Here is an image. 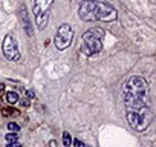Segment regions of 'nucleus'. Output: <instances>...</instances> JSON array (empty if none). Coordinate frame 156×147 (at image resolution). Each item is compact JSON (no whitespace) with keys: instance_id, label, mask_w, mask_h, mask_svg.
Here are the masks:
<instances>
[{"instance_id":"obj_6","label":"nucleus","mask_w":156,"mask_h":147,"mask_svg":"<svg viewBox=\"0 0 156 147\" xmlns=\"http://www.w3.org/2000/svg\"><path fill=\"white\" fill-rule=\"evenodd\" d=\"M72 40H73V28L64 23L57 29V34L54 37V45L58 51H66L72 45Z\"/></svg>"},{"instance_id":"obj_17","label":"nucleus","mask_w":156,"mask_h":147,"mask_svg":"<svg viewBox=\"0 0 156 147\" xmlns=\"http://www.w3.org/2000/svg\"><path fill=\"white\" fill-rule=\"evenodd\" d=\"M20 103H22V106H23V107H28V106H29V101H28V100H22Z\"/></svg>"},{"instance_id":"obj_19","label":"nucleus","mask_w":156,"mask_h":147,"mask_svg":"<svg viewBox=\"0 0 156 147\" xmlns=\"http://www.w3.org/2000/svg\"><path fill=\"white\" fill-rule=\"evenodd\" d=\"M3 91H5V84H3V83H0V94H2Z\"/></svg>"},{"instance_id":"obj_7","label":"nucleus","mask_w":156,"mask_h":147,"mask_svg":"<svg viewBox=\"0 0 156 147\" xmlns=\"http://www.w3.org/2000/svg\"><path fill=\"white\" fill-rule=\"evenodd\" d=\"M2 51H3V55L9 60V61H19L22 58V54L19 51V46H17V41L14 38V35L8 34L3 40V45H2Z\"/></svg>"},{"instance_id":"obj_14","label":"nucleus","mask_w":156,"mask_h":147,"mask_svg":"<svg viewBox=\"0 0 156 147\" xmlns=\"http://www.w3.org/2000/svg\"><path fill=\"white\" fill-rule=\"evenodd\" d=\"M73 144H75V147H87V145H86L84 142H81L80 139H75V141H73Z\"/></svg>"},{"instance_id":"obj_3","label":"nucleus","mask_w":156,"mask_h":147,"mask_svg":"<svg viewBox=\"0 0 156 147\" xmlns=\"http://www.w3.org/2000/svg\"><path fill=\"white\" fill-rule=\"evenodd\" d=\"M103 37H104V31L101 28L87 29L81 38V46H80L81 54H84L87 57L98 54L103 49Z\"/></svg>"},{"instance_id":"obj_10","label":"nucleus","mask_w":156,"mask_h":147,"mask_svg":"<svg viewBox=\"0 0 156 147\" xmlns=\"http://www.w3.org/2000/svg\"><path fill=\"white\" fill-rule=\"evenodd\" d=\"M2 115L3 117H17V115H20V112L14 107H5V109H2Z\"/></svg>"},{"instance_id":"obj_8","label":"nucleus","mask_w":156,"mask_h":147,"mask_svg":"<svg viewBox=\"0 0 156 147\" xmlns=\"http://www.w3.org/2000/svg\"><path fill=\"white\" fill-rule=\"evenodd\" d=\"M20 19H22V25H23L26 34H28L29 37H32V35H34V29H32V25H31L28 11H26V5H22V6H20Z\"/></svg>"},{"instance_id":"obj_1","label":"nucleus","mask_w":156,"mask_h":147,"mask_svg":"<svg viewBox=\"0 0 156 147\" xmlns=\"http://www.w3.org/2000/svg\"><path fill=\"white\" fill-rule=\"evenodd\" d=\"M78 16L84 22H113L118 19L113 6L98 0H84L78 8Z\"/></svg>"},{"instance_id":"obj_15","label":"nucleus","mask_w":156,"mask_h":147,"mask_svg":"<svg viewBox=\"0 0 156 147\" xmlns=\"http://www.w3.org/2000/svg\"><path fill=\"white\" fill-rule=\"evenodd\" d=\"M6 147H22V144H20L19 141H14V142H8Z\"/></svg>"},{"instance_id":"obj_16","label":"nucleus","mask_w":156,"mask_h":147,"mask_svg":"<svg viewBox=\"0 0 156 147\" xmlns=\"http://www.w3.org/2000/svg\"><path fill=\"white\" fill-rule=\"evenodd\" d=\"M26 95H28V98H35V92L34 91H26Z\"/></svg>"},{"instance_id":"obj_5","label":"nucleus","mask_w":156,"mask_h":147,"mask_svg":"<svg viewBox=\"0 0 156 147\" xmlns=\"http://www.w3.org/2000/svg\"><path fill=\"white\" fill-rule=\"evenodd\" d=\"M52 3L54 0H34V17H35V25L40 31L44 29L48 25Z\"/></svg>"},{"instance_id":"obj_12","label":"nucleus","mask_w":156,"mask_h":147,"mask_svg":"<svg viewBox=\"0 0 156 147\" xmlns=\"http://www.w3.org/2000/svg\"><path fill=\"white\" fill-rule=\"evenodd\" d=\"M5 139L8 142H14V141H19V135H17V132H12V133L5 135Z\"/></svg>"},{"instance_id":"obj_4","label":"nucleus","mask_w":156,"mask_h":147,"mask_svg":"<svg viewBox=\"0 0 156 147\" xmlns=\"http://www.w3.org/2000/svg\"><path fill=\"white\" fill-rule=\"evenodd\" d=\"M127 121L132 129L142 132L148 127V124L151 121V112L148 110L147 106H142V107L133 109V110H127Z\"/></svg>"},{"instance_id":"obj_13","label":"nucleus","mask_w":156,"mask_h":147,"mask_svg":"<svg viewBox=\"0 0 156 147\" xmlns=\"http://www.w3.org/2000/svg\"><path fill=\"white\" fill-rule=\"evenodd\" d=\"M8 130H11V132H19V130H20V124H17V123H8Z\"/></svg>"},{"instance_id":"obj_18","label":"nucleus","mask_w":156,"mask_h":147,"mask_svg":"<svg viewBox=\"0 0 156 147\" xmlns=\"http://www.w3.org/2000/svg\"><path fill=\"white\" fill-rule=\"evenodd\" d=\"M49 147H57V141H49Z\"/></svg>"},{"instance_id":"obj_11","label":"nucleus","mask_w":156,"mask_h":147,"mask_svg":"<svg viewBox=\"0 0 156 147\" xmlns=\"http://www.w3.org/2000/svg\"><path fill=\"white\" fill-rule=\"evenodd\" d=\"M63 144H64V147H70L72 138H70V133H69V132H64V133H63Z\"/></svg>"},{"instance_id":"obj_2","label":"nucleus","mask_w":156,"mask_h":147,"mask_svg":"<svg viewBox=\"0 0 156 147\" xmlns=\"http://www.w3.org/2000/svg\"><path fill=\"white\" fill-rule=\"evenodd\" d=\"M148 97V86L142 77H132L122 88V98L127 110L145 106Z\"/></svg>"},{"instance_id":"obj_20","label":"nucleus","mask_w":156,"mask_h":147,"mask_svg":"<svg viewBox=\"0 0 156 147\" xmlns=\"http://www.w3.org/2000/svg\"><path fill=\"white\" fill-rule=\"evenodd\" d=\"M87 147H89V145H87Z\"/></svg>"},{"instance_id":"obj_9","label":"nucleus","mask_w":156,"mask_h":147,"mask_svg":"<svg viewBox=\"0 0 156 147\" xmlns=\"http://www.w3.org/2000/svg\"><path fill=\"white\" fill-rule=\"evenodd\" d=\"M5 100H6V103H9V104H16V103L19 101V94H17V92L9 91V92H6Z\"/></svg>"}]
</instances>
